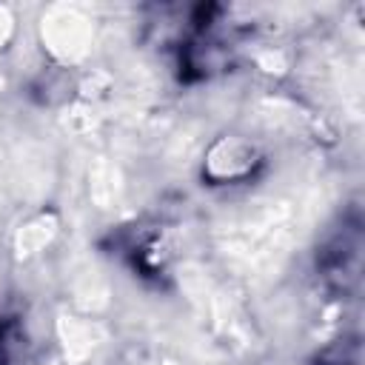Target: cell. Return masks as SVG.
Listing matches in <instances>:
<instances>
[{
  "mask_svg": "<svg viewBox=\"0 0 365 365\" xmlns=\"http://www.w3.org/2000/svg\"><path fill=\"white\" fill-rule=\"evenodd\" d=\"M43 40L60 60H77L86 54L91 40V23L77 9H54L48 20H43Z\"/></svg>",
  "mask_w": 365,
  "mask_h": 365,
  "instance_id": "cell-1",
  "label": "cell"
},
{
  "mask_svg": "<svg viewBox=\"0 0 365 365\" xmlns=\"http://www.w3.org/2000/svg\"><path fill=\"white\" fill-rule=\"evenodd\" d=\"M9 31H11V17H9L6 9H0V48H3V43H6Z\"/></svg>",
  "mask_w": 365,
  "mask_h": 365,
  "instance_id": "cell-2",
  "label": "cell"
}]
</instances>
